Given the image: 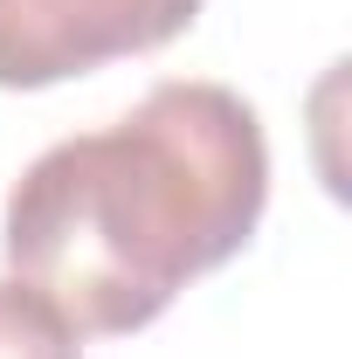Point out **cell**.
Listing matches in <instances>:
<instances>
[{
    "mask_svg": "<svg viewBox=\"0 0 352 359\" xmlns=\"http://www.w3.org/2000/svg\"><path fill=\"white\" fill-rule=\"evenodd\" d=\"M269 201L263 118L228 83H152L104 132L55 138L7 194V263L76 339L145 332L242 256Z\"/></svg>",
    "mask_w": 352,
    "mask_h": 359,
    "instance_id": "1",
    "label": "cell"
},
{
    "mask_svg": "<svg viewBox=\"0 0 352 359\" xmlns=\"http://www.w3.org/2000/svg\"><path fill=\"white\" fill-rule=\"evenodd\" d=\"M201 0H0V90H48L194 28Z\"/></svg>",
    "mask_w": 352,
    "mask_h": 359,
    "instance_id": "2",
    "label": "cell"
},
{
    "mask_svg": "<svg viewBox=\"0 0 352 359\" xmlns=\"http://www.w3.org/2000/svg\"><path fill=\"white\" fill-rule=\"evenodd\" d=\"M0 359H83L62 311L35 297L21 276H0Z\"/></svg>",
    "mask_w": 352,
    "mask_h": 359,
    "instance_id": "3",
    "label": "cell"
}]
</instances>
